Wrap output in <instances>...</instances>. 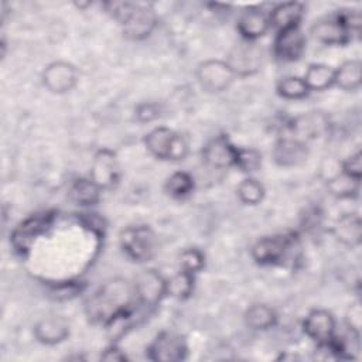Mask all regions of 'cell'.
<instances>
[{
  "label": "cell",
  "instance_id": "38",
  "mask_svg": "<svg viewBox=\"0 0 362 362\" xmlns=\"http://www.w3.org/2000/svg\"><path fill=\"white\" fill-rule=\"evenodd\" d=\"M361 315H362V311H361L359 303H355L354 305H351L346 314V327L358 334H361V324H362Z\"/></svg>",
  "mask_w": 362,
  "mask_h": 362
},
{
  "label": "cell",
  "instance_id": "21",
  "mask_svg": "<svg viewBox=\"0 0 362 362\" xmlns=\"http://www.w3.org/2000/svg\"><path fill=\"white\" fill-rule=\"evenodd\" d=\"M331 232L344 246L356 247L362 240V223L359 215L356 212L344 214L334 222Z\"/></svg>",
  "mask_w": 362,
  "mask_h": 362
},
{
  "label": "cell",
  "instance_id": "14",
  "mask_svg": "<svg viewBox=\"0 0 362 362\" xmlns=\"http://www.w3.org/2000/svg\"><path fill=\"white\" fill-rule=\"evenodd\" d=\"M238 147L232 144L228 136L219 134L211 139L202 148L204 161L212 168H229L235 165Z\"/></svg>",
  "mask_w": 362,
  "mask_h": 362
},
{
  "label": "cell",
  "instance_id": "30",
  "mask_svg": "<svg viewBox=\"0 0 362 362\" xmlns=\"http://www.w3.org/2000/svg\"><path fill=\"white\" fill-rule=\"evenodd\" d=\"M277 93L284 98V99H290V100H297V99H303L308 95L310 89L305 85L303 78L298 76H284L277 82Z\"/></svg>",
  "mask_w": 362,
  "mask_h": 362
},
{
  "label": "cell",
  "instance_id": "36",
  "mask_svg": "<svg viewBox=\"0 0 362 362\" xmlns=\"http://www.w3.org/2000/svg\"><path fill=\"white\" fill-rule=\"evenodd\" d=\"M341 171L348 174L349 177L361 180V177H362V154H361V151H356L355 154L348 157L346 161L342 163Z\"/></svg>",
  "mask_w": 362,
  "mask_h": 362
},
{
  "label": "cell",
  "instance_id": "6",
  "mask_svg": "<svg viewBox=\"0 0 362 362\" xmlns=\"http://www.w3.org/2000/svg\"><path fill=\"white\" fill-rule=\"evenodd\" d=\"M54 219V212L44 211L33 214L23 222H20L10 235V242L14 250L20 255H27L31 250L35 240L52 226Z\"/></svg>",
  "mask_w": 362,
  "mask_h": 362
},
{
  "label": "cell",
  "instance_id": "37",
  "mask_svg": "<svg viewBox=\"0 0 362 362\" xmlns=\"http://www.w3.org/2000/svg\"><path fill=\"white\" fill-rule=\"evenodd\" d=\"M160 106L157 103H140L136 107V119L139 122H151L157 117H160Z\"/></svg>",
  "mask_w": 362,
  "mask_h": 362
},
{
  "label": "cell",
  "instance_id": "31",
  "mask_svg": "<svg viewBox=\"0 0 362 362\" xmlns=\"http://www.w3.org/2000/svg\"><path fill=\"white\" fill-rule=\"evenodd\" d=\"M239 199L246 205H257L264 198V187L253 177H247L240 181L236 188Z\"/></svg>",
  "mask_w": 362,
  "mask_h": 362
},
{
  "label": "cell",
  "instance_id": "32",
  "mask_svg": "<svg viewBox=\"0 0 362 362\" xmlns=\"http://www.w3.org/2000/svg\"><path fill=\"white\" fill-rule=\"evenodd\" d=\"M235 165L245 173H255L262 167V154L249 147H238Z\"/></svg>",
  "mask_w": 362,
  "mask_h": 362
},
{
  "label": "cell",
  "instance_id": "12",
  "mask_svg": "<svg viewBox=\"0 0 362 362\" xmlns=\"http://www.w3.org/2000/svg\"><path fill=\"white\" fill-rule=\"evenodd\" d=\"M290 137L307 143L308 140L321 137L329 129V119L322 112H307L293 117L287 123Z\"/></svg>",
  "mask_w": 362,
  "mask_h": 362
},
{
  "label": "cell",
  "instance_id": "22",
  "mask_svg": "<svg viewBox=\"0 0 362 362\" xmlns=\"http://www.w3.org/2000/svg\"><path fill=\"white\" fill-rule=\"evenodd\" d=\"M270 25L277 31L300 27V21L304 16V4L298 1H287L280 3L272 8L269 13Z\"/></svg>",
  "mask_w": 362,
  "mask_h": 362
},
{
  "label": "cell",
  "instance_id": "15",
  "mask_svg": "<svg viewBox=\"0 0 362 362\" xmlns=\"http://www.w3.org/2000/svg\"><path fill=\"white\" fill-rule=\"evenodd\" d=\"M305 49V37L300 27L277 31L274 38L273 51L280 61L294 62L301 58Z\"/></svg>",
  "mask_w": 362,
  "mask_h": 362
},
{
  "label": "cell",
  "instance_id": "18",
  "mask_svg": "<svg viewBox=\"0 0 362 362\" xmlns=\"http://www.w3.org/2000/svg\"><path fill=\"white\" fill-rule=\"evenodd\" d=\"M272 157L273 161L280 167L290 168L301 165L308 157L307 143L294 137H281L274 143Z\"/></svg>",
  "mask_w": 362,
  "mask_h": 362
},
{
  "label": "cell",
  "instance_id": "16",
  "mask_svg": "<svg viewBox=\"0 0 362 362\" xmlns=\"http://www.w3.org/2000/svg\"><path fill=\"white\" fill-rule=\"evenodd\" d=\"M270 16L262 7L250 6L242 11L238 18L236 28L242 35V40L256 41L263 37L270 28Z\"/></svg>",
  "mask_w": 362,
  "mask_h": 362
},
{
  "label": "cell",
  "instance_id": "27",
  "mask_svg": "<svg viewBox=\"0 0 362 362\" xmlns=\"http://www.w3.org/2000/svg\"><path fill=\"white\" fill-rule=\"evenodd\" d=\"M195 274L180 270L171 279L165 280V296H170L177 300L188 298L194 291Z\"/></svg>",
  "mask_w": 362,
  "mask_h": 362
},
{
  "label": "cell",
  "instance_id": "8",
  "mask_svg": "<svg viewBox=\"0 0 362 362\" xmlns=\"http://www.w3.org/2000/svg\"><path fill=\"white\" fill-rule=\"evenodd\" d=\"M235 79V74L226 61L206 59L197 68V81L208 93H221L226 90Z\"/></svg>",
  "mask_w": 362,
  "mask_h": 362
},
{
  "label": "cell",
  "instance_id": "2",
  "mask_svg": "<svg viewBox=\"0 0 362 362\" xmlns=\"http://www.w3.org/2000/svg\"><path fill=\"white\" fill-rule=\"evenodd\" d=\"M106 11L122 25L123 34L134 41L147 38L157 25V16L150 4L132 1H109Z\"/></svg>",
  "mask_w": 362,
  "mask_h": 362
},
{
  "label": "cell",
  "instance_id": "13",
  "mask_svg": "<svg viewBox=\"0 0 362 362\" xmlns=\"http://www.w3.org/2000/svg\"><path fill=\"white\" fill-rule=\"evenodd\" d=\"M42 83L52 93H66L78 83V69L66 61H54L42 72Z\"/></svg>",
  "mask_w": 362,
  "mask_h": 362
},
{
  "label": "cell",
  "instance_id": "10",
  "mask_svg": "<svg viewBox=\"0 0 362 362\" xmlns=\"http://www.w3.org/2000/svg\"><path fill=\"white\" fill-rule=\"evenodd\" d=\"M225 61L235 76H249L260 69L262 51L255 41L242 40L230 48Z\"/></svg>",
  "mask_w": 362,
  "mask_h": 362
},
{
  "label": "cell",
  "instance_id": "17",
  "mask_svg": "<svg viewBox=\"0 0 362 362\" xmlns=\"http://www.w3.org/2000/svg\"><path fill=\"white\" fill-rule=\"evenodd\" d=\"M303 331L317 345H324L335 334L334 315L324 308H315L307 314L303 322Z\"/></svg>",
  "mask_w": 362,
  "mask_h": 362
},
{
  "label": "cell",
  "instance_id": "33",
  "mask_svg": "<svg viewBox=\"0 0 362 362\" xmlns=\"http://www.w3.org/2000/svg\"><path fill=\"white\" fill-rule=\"evenodd\" d=\"M178 263H180V270L197 274L204 267L205 256L199 249L188 247L181 252Z\"/></svg>",
  "mask_w": 362,
  "mask_h": 362
},
{
  "label": "cell",
  "instance_id": "19",
  "mask_svg": "<svg viewBox=\"0 0 362 362\" xmlns=\"http://www.w3.org/2000/svg\"><path fill=\"white\" fill-rule=\"evenodd\" d=\"M34 337L44 345H57L69 337V322L62 315H47L34 325Z\"/></svg>",
  "mask_w": 362,
  "mask_h": 362
},
{
  "label": "cell",
  "instance_id": "23",
  "mask_svg": "<svg viewBox=\"0 0 362 362\" xmlns=\"http://www.w3.org/2000/svg\"><path fill=\"white\" fill-rule=\"evenodd\" d=\"M362 82V64L358 59H349L339 65L334 74V83L342 90L351 92L359 89Z\"/></svg>",
  "mask_w": 362,
  "mask_h": 362
},
{
  "label": "cell",
  "instance_id": "34",
  "mask_svg": "<svg viewBox=\"0 0 362 362\" xmlns=\"http://www.w3.org/2000/svg\"><path fill=\"white\" fill-rule=\"evenodd\" d=\"M82 290L83 284L79 281H64L51 287V296L57 300H69L78 296Z\"/></svg>",
  "mask_w": 362,
  "mask_h": 362
},
{
  "label": "cell",
  "instance_id": "7",
  "mask_svg": "<svg viewBox=\"0 0 362 362\" xmlns=\"http://www.w3.org/2000/svg\"><path fill=\"white\" fill-rule=\"evenodd\" d=\"M133 288L139 307L151 311L165 297V279L154 269H146L134 277Z\"/></svg>",
  "mask_w": 362,
  "mask_h": 362
},
{
  "label": "cell",
  "instance_id": "25",
  "mask_svg": "<svg viewBox=\"0 0 362 362\" xmlns=\"http://www.w3.org/2000/svg\"><path fill=\"white\" fill-rule=\"evenodd\" d=\"M335 69L325 64H310L305 74L304 82L310 90H324L334 83Z\"/></svg>",
  "mask_w": 362,
  "mask_h": 362
},
{
  "label": "cell",
  "instance_id": "11",
  "mask_svg": "<svg viewBox=\"0 0 362 362\" xmlns=\"http://www.w3.org/2000/svg\"><path fill=\"white\" fill-rule=\"evenodd\" d=\"M100 189H112L120 178V167L115 151L100 148L93 156L89 177Z\"/></svg>",
  "mask_w": 362,
  "mask_h": 362
},
{
  "label": "cell",
  "instance_id": "1",
  "mask_svg": "<svg viewBox=\"0 0 362 362\" xmlns=\"http://www.w3.org/2000/svg\"><path fill=\"white\" fill-rule=\"evenodd\" d=\"M139 308L133 284L116 277L105 281L85 301L88 318L109 328L117 325L129 328Z\"/></svg>",
  "mask_w": 362,
  "mask_h": 362
},
{
  "label": "cell",
  "instance_id": "28",
  "mask_svg": "<svg viewBox=\"0 0 362 362\" xmlns=\"http://www.w3.org/2000/svg\"><path fill=\"white\" fill-rule=\"evenodd\" d=\"M359 181L341 171L328 180V189L337 198H354L359 192Z\"/></svg>",
  "mask_w": 362,
  "mask_h": 362
},
{
  "label": "cell",
  "instance_id": "5",
  "mask_svg": "<svg viewBox=\"0 0 362 362\" xmlns=\"http://www.w3.org/2000/svg\"><path fill=\"white\" fill-rule=\"evenodd\" d=\"M144 146L158 160L178 161L185 158L188 153V143L184 136L164 126L150 130L144 137Z\"/></svg>",
  "mask_w": 362,
  "mask_h": 362
},
{
  "label": "cell",
  "instance_id": "29",
  "mask_svg": "<svg viewBox=\"0 0 362 362\" xmlns=\"http://www.w3.org/2000/svg\"><path fill=\"white\" fill-rule=\"evenodd\" d=\"M165 191L170 197L182 199L192 194L194 191V178L185 171L173 173L165 181Z\"/></svg>",
  "mask_w": 362,
  "mask_h": 362
},
{
  "label": "cell",
  "instance_id": "9",
  "mask_svg": "<svg viewBox=\"0 0 362 362\" xmlns=\"http://www.w3.org/2000/svg\"><path fill=\"white\" fill-rule=\"evenodd\" d=\"M187 354L185 338L173 331L160 332L147 346V358L158 362H178L185 359Z\"/></svg>",
  "mask_w": 362,
  "mask_h": 362
},
{
  "label": "cell",
  "instance_id": "20",
  "mask_svg": "<svg viewBox=\"0 0 362 362\" xmlns=\"http://www.w3.org/2000/svg\"><path fill=\"white\" fill-rule=\"evenodd\" d=\"M311 34L314 40L324 45H345L352 40L351 33L335 16L317 21L311 28Z\"/></svg>",
  "mask_w": 362,
  "mask_h": 362
},
{
  "label": "cell",
  "instance_id": "3",
  "mask_svg": "<svg viewBox=\"0 0 362 362\" xmlns=\"http://www.w3.org/2000/svg\"><path fill=\"white\" fill-rule=\"evenodd\" d=\"M300 239L294 232L260 238L252 247V257L260 266H287L300 255Z\"/></svg>",
  "mask_w": 362,
  "mask_h": 362
},
{
  "label": "cell",
  "instance_id": "39",
  "mask_svg": "<svg viewBox=\"0 0 362 362\" xmlns=\"http://www.w3.org/2000/svg\"><path fill=\"white\" fill-rule=\"evenodd\" d=\"M100 359L107 361V362H112V361L113 362H122V361H126L127 356L120 348H117L116 345H110L100 354Z\"/></svg>",
  "mask_w": 362,
  "mask_h": 362
},
{
  "label": "cell",
  "instance_id": "4",
  "mask_svg": "<svg viewBox=\"0 0 362 362\" xmlns=\"http://www.w3.org/2000/svg\"><path fill=\"white\" fill-rule=\"evenodd\" d=\"M119 245L127 259L136 263L151 260L157 252V236L148 225H132L119 235Z\"/></svg>",
  "mask_w": 362,
  "mask_h": 362
},
{
  "label": "cell",
  "instance_id": "35",
  "mask_svg": "<svg viewBox=\"0 0 362 362\" xmlns=\"http://www.w3.org/2000/svg\"><path fill=\"white\" fill-rule=\"evenodd\" d=\"M335 17L342 23V25L352 34H359L361 33V25H362V17L358 10H339Z\"/></svg>",
  "mask_w": 362,
  "mask_h": 362
},
{
  "label": "cell",
  "instance_id": "24",
  "mask_svg": "<svg viewBox=\"0 0 362 362\" xmlns=\"http://www.w3.org/2000/svg\"><path fill=\"white\" fill-rule=\"evenodd\" d=\"M100 188L90 178H78L71 184L69 198L83 206L95 205L100 199Z\"/></svg>",
  "mask_w": 362,
  "mask_h": 362
},
{
  "label": "cell",
  "instance_id": "26",
  "mask_svg": "<svg viewBox=\"0 0 362 362\" xmlns=\"http://www.w3.org/2000/svg\"><path fill=\"white\" fill-rule=\"evenodd\" d=\"M245 320L250 328L266 331L276 325L277 314L272 307L266 304H255L247 308L245 314Z\"/></svg>",
  "mask_w": 362,
  "mask_h": 362
}]
</instances>
